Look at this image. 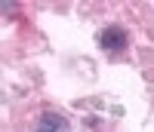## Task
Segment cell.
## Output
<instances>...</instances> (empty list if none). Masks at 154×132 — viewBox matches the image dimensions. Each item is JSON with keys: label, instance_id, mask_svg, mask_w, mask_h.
Masks as SVG:
<instances>
[{"label": "cell", "instance_id": "2", "mask_svg": "<svg viewBox=\"0 0 154 132\" xmlns=\"http://www.w3.org/2000/svg\"><path fill=\"white\" fill-rule=\"evenodd\" d=\"M37 132H68V120L56 111H43L40 123H37Z\"/></svg>", "mask_w": 154, "mask_h": 132}, {"label": "cell", "instance_id": "1", "mask_svg": "<svg viewBox=\"0 0 154 132\" xmlns=\"http://www.w3.org/2000/svg\"><path fill=\"white\" fill-rule=\"evenodd\" d=\"M99 43H102V49L117 52V49H123V46H126V31H123V28H117V25H111V28H105V31H102Z\"/></svg>", "mask_w": 154, "mask_h": 132}]
</instances>
